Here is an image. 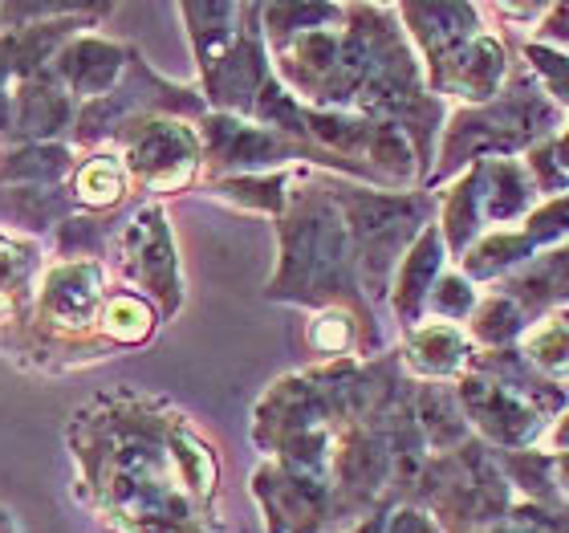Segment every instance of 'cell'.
Wrapping results in <instances>:
<instances>
[{"instance_id":"obj_2","label":"cell","mask_w":569,"mask_h":533,"mask_svg":"<svg viewBox=\"0 0 569 533\" xmlns=\"http://www.w3.org/2000/svg\"><path fill=\"white\" fill-rule=\"evenodd\" d=\"M102 330L110 338H119V343H139V338L151 334V309L134 302V297H114L102 309Z\"/></svg>"},{"instance_id":"obj_3","label":"cell","mask_w":569,"mask_h":533,"mask_svg":"<svg viewBox=\"0 0 569 533\" xmlns=\"http://www.w3.org/2000/svg\"><path fill=\"white\" fill-rule=\"evenodd\" d=\"M78 196L82 204H94V208H107L122 196V167L119 159H90L78 176Z\"/></svg>"},{"instance_id":"obj_1","label":"cell","mask_w":569,"mask_h":533,"mask_svg":"<svg viewBox=\"0 0 569 533\" xmlns=\"http://www.w3.org/2000/svg\"><path fill=\"white\" fill-rule=\"evenodd\" d=\"M98 306V269L94 265H61L46 282V309L61 326H86Z\"/></svg>"}]
</instances>
